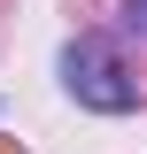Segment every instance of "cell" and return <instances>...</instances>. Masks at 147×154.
<instances>
[{"mask_svg": "<svg viewBox=\"0 0 147 154\" xmlns=\"http://www.w3.org/2000/svg\"><path fill=\"white\" fill-rule=\"evenodd\" d=\"M62 85H70L85 108H101V116H124L132 100H139V85L124 77V62L109 54V38H70V46H62Z\"/></svg>", "mask_w": 147, "mask_h": 154, "instance_id": "1", "label": "cell"}, {"mask_svg": "<svg viewBox=\"0 0 147 154\" xmlns=\"http://www.w3.org/2000/svg\"><path fill=\"white\" fill-rule=\"evenodd\" d=\"M124 31H139V38H147V0H124Z\"/></svg>", "mask_w": 147, "mask_h": 154, "instance_id": "2", "label": "cell"}]
</instances>
